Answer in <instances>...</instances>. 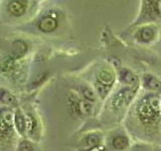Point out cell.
Segmentation results:
<instances>
[{"label": "cell", "mask_w": 161, "mask_h": 151, "mask_svg": "<svg viewBox=\"0 0 161 151\" xmlns=\"http://www.w3.org/2000/svg\"><path fill=\"white\" fill-rule=\"evenodd\" d=\"M159 2L160 0H142L141 11L138 18L136 19L135 24L153 22L155 20L160 19Z\"/></svg>", "instance_id": "obj_1"}, {"label": "cell", "mask_w": 161, "mask_h": 151, "mask_svg": "<svg viewBox=\"0 0 161 151\" xmlns=\"http://www.w3.org/2000/svg\"><path fill=\"white\" fill-rule=\"evenodd\" d=\"M12 130V115L9 110H0V138L9 137Z\"/></svg>", "instance_id": "obj_2"}, {"label": "cell", "mask_w": 161, "mask_h": 151, "mask_svg": "<svg viewBox=\"0 0 161 151\" xmlns=\"http://www.w3.org/2000/svg\"><path fill=\"white\" fill-rule=\"evenodd\" d=\"M134 96V91L132 89H123L119 93L116 94L113 99V107L115 109H119L125 104H128L132 100Z\"/></svg>", "instance_id": "obj_3"}, {"label": "cell", "mask_w": 161, "mask_h": 151, "mask_svg": "<svg viewBox=\"0 0 161 151\" xmlns=\"http://www.w3.org/2000/svg\"><path fill=\"white\" fill-rule=\"evenodd\" d=\"M137 113H138L139 118L142 120L144 123H148L150 121H152L156 115L150 107L148 99H144L143 101H141L140 104L138 105Z\"/></svg>", "instance_id": "obj_4"}, {"label": "cell", "mask_w": 161, "mask_h": 151, "mask_svg": "<svg viewBox=\"0 0 161 151\" xmlns=\"http://www.w3.org/2000/svg\"><path fill=\"white\" fill-rule=\"evenodd\" d=\"M136 36L142 42H150L156 36V28L151 24L143 25L138 29Z\"/></svg>", "instance_id": "obj_5"}, {"label": "cell", "mask_w": 161, "mask_h": 151, "mask_svg": "<svg viewBox=\"0 0 161 151\" xmlns=\"http://www.w3.org/2000/svg\"><path fill=\"white\" fill-rule=\"evenodd\" d=\"M115 81V76L113 74V72L109 69H103L101 70L99 74H98V83L108 86V87H111L113 85Z\"/></svg>", "instance_id": "obj_6"}, {"label": "cell", "mask_w": 161, "mask_h": 151, "mask_svg": "<svg viewBox=\"0 0 161 151\" xmlns=\"http://www.w3.org/2000/svg\"><path fill=\"white\" fill-rule=\"evenodd\" d=\"M143 84L145 88L152 91H161V82L152 75H145L143 77Z\"/></svg>", "instance_id": "obj_7"}, {"label": "cell", "mask_w": 161, "mask_h": 151, "mask_svg": "<svg viewBox=\"0 0 161 151\" xmlns=\"http://www.w3.org/2000/svg\"><path fill=\"white\" fill-rule=\"evenodd\" d=\"M38 27L40 30H42L44 32H52L58 27V22L53 17H44L42 21L39 22Z\"/></svg>", "instance_id": "obj_8"}, {"label": "cell", "mask_w": 161, "mask_h": 151, "mask_svg": "<svg viewBox=\"0 0 161 151\" xmlns=\"http://www.w3.org/2000/svg\"><path fill=\"white\" fill-rule=\"evenodd\" d=\"M120 80L126 85H134L137 82L136 75L128 69H122L120 70Z\"/></svg>", "instance_id": "obj_9"}, {"label": "cell", "mask_w": 161, "mask_h": 151, "mask_svg": "<svg viewBox=\"0 0 161 151\" xmlns=\"http://www.w3.org/2000/svg\"><path fill=\"white\" fill-rule=\"evenodd\" d=\"M25 5L20 2L17 1V0H14V1L10 2L8 5V11L11 13L14 16H20L25 12Z\"/></svg>", "instance_id": "obj_10"}, {"label": "cell", "mask_w": 161, "mask_h": 151, "mask_svg": "<svg viewBox=\"0 0 161 151\" xmlns=\"http://www.w3.org/2000/svg\"><path fill=\"white\" fill-rule=\"evenodd\" d=\"M14 122H15V126H16V129L18 132L20 134H24L25 130H26V121H25L24 116L19 110L15 113Z\"/></svg>", "instance_id": "obj_11"}, {"label": "cell", "mask_w": 161, "mask_h": 151, "mask_svg": "<svg viewBox=\"0 0 161 151\" xmlns=\"http://www.w3.org/2000/svg\"><path fill=\"white\" fill-rule=\"evenodd\" d=\"M27 47L23 42L21 40H18V42H15L13 43V48H12V57L15 59L21 58L24 53H26Z\"/></svg>", "instance_id": "obj_12"}, {"label": "cell", "mask_w": 161, "mask_h": 151, "mask_svg": "<svg viewBox=\"0 0 161 151\" xmlns=\"http://www.w3.org/2000/svg\"><path fill=\"white\" fill-rule=\"evenodd\" d=\"M92 104L89 101H79L78 103V113L88 116L92 113Z\"/></svg>", "instance_id": "obj_13"}, {"label": "cell", "mask_w": 161, "mask_h": 151, "mask_svg": "<svg viewBox=\"0 0 161 151\" xmlns=\"http://www.w3.org/2000/svg\"><path fill=\"white\" fill-rule=\"evenodd\" d=\"M128 138L125 137V136H116L113 139V146L114 148L118 149V150H123L128 146Z\"/></svg>", "instance_id": "obj_14"}, {"label": "cell", "mask_w": 161, "mask_h": 151, "mask_svg": "<svg viewBox=\"0 0 161 151\" xmlns=\"http://www.w3.org/2000/svg\"><path fill=\"white\" fill-rule=\"evenodd\" d=\"M0 102L4 104H9V105H15L16 103V99L14 98L12 94L5 90H0Z\"/></svg>", "instance_id": "obj_15"}, {"label": "cell", "mask_w": 161, "mask_h": 151, "mask_svg": "<svg viewBox=\"0 0 161 151\" xmlns=\"http://www.w3.org/2000/svg\"><path fill=\"white\" fill-rule=\"evenodd\" d=\"M99 143H100V136H98L97 134H89L85 138V144L91 148L98 146Z\"/></svg>", "instance_id": "obj_16"}, {"label": "cell", "mask_w": 161, "mask_h": 151, "mask_svg": "<svg viewBox=\"0 0 161 151\" xmlns=\"http://www.w3.org/2000/svg\"><path fill=\"white\" fill-rule=\"evenodd\" d=\"M82 95L84 96V98L89 101V102H94L96 100V97H95V93L92 89H90L88 87H85L82 89Z\"/></svg>", "instance_id": "obj_17"}, {"label": "cell", "mask_w": 161, "mask_h": 151, "mask_svg": "<svg viewBox=\"0 0 161 151\" xmlns=\"http://www.w3.org/2000/svg\"><path fill=\"white\" fill-rule=\"evenodd\" d=\"M148 102L149 105L152 111L155 114H158L159 113V110H160V101L157 97H151L150 99H148Z\"/></svg>", "instance_id": "obj_18"}, {"label": "cell", "mask_w": 161, "mask_h": 151, "mask_svg": "<svg viewBox=\"0 0 161 151\" xmlns=\"http://www.w3.org/2000/svg\"><path fill=\"white\" fill-rule=\"evenodd\" d=\"M25 121H26V130L28 131L29 133H32L34 128H35V120H34V118L30 114H28L26 116V120H25Z\"/></svg>", "instance_id": "obj_19"}, {"label": "cell", "mask_w": 161, "mask_h": 151, "mask_svg": "<svg viewBox=\"0 0 161 151\" xmlns=\"http://www.w3.org/2000/svg\"><path fill=\"white\" fill-rule=\"evenodd\" d=\"M97 91L99 95L101 96V97H105L106 95H107L109 93V91L111 89V87H108V86H105V85H102L100 83H97Z\"/></svg>", "instance_id": "obj_20"}, {"label": "cell", "mask_w": 161, "mask_h": 151, "mask_svg": "<svg viewBox=\"0 0 161 151\" xmlns=\"http://www.w3.org/2000/svg\"><path fill=\"white\" fill-rule=\"evenodd\" d=\"M19 151H32V145L28 141H23L19 145Z\"/></svg>", "instance_id": "obj_21"}, {"label": "cell", "mask_w": 161, "mask_h": 151, "mask_svg": "<svg viewBox=\"0 0 161 151\" xmlns=\"http://www.w3.org/2000/svg\"><path fill=\"white\" fill-rule=\"evenodd\" d=\"M12 65H13L12 59H8V60H6V62L3 64V70H5V72L10 70L12 69Z\"/></svg>", "instance_id": "obj_22"}, {"label": "cell", "mask_w": 161, "mask_h": 151, "mask_svg": "<svg viewBox=\"0 0 161 151\" xmlns=\"http://www.w3.org/2000/svg\"><path fill=\"white\" fill-rule=\"evenodd\" d=\"M90 151H106L104 147H98V146H96V147H93L91 148Z\"/></svg>", "instance_id": "obj_23"}]
</instances>
